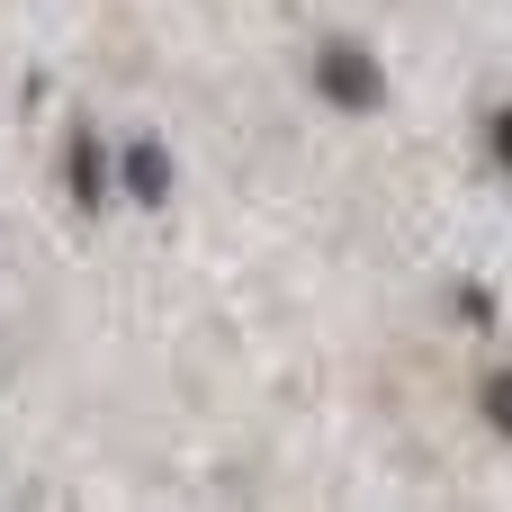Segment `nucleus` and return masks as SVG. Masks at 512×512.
<instances>
[{"mask_svg": "<svg viewBox=\"0 0 512 512\" xmlns=\"http://www.w3.org/2000/svg\"><path fill=\"white\" fill-rule=\"evenodd\" d=\"M315 81H324L342 108H378V99H387V81H378V63H369L360 45H324V54H315Z\"/></svg>", "mask_w": 512, "mask_h": 512, "instance_id": "f257e3e1", "label": "nucleus"}, {"mask_svg": "<svg viewBox=\"0 0 512 512\" xmlns=\"http://www.w3.org/2000/svg\"><path fill=\"white\" fill-rule=\"evenodd\" d=\"M486 414H495V432H512V378H486Z\"/></svg>", "mask_w": 512, "mask_h": 512, "instance_id": "20e7f679", "label": "nucleus"}, {"mask_svg": "<svg viewBox=\"0 0 512 512\" xmlns=\"http://www.w3.org/2000/svg\"><path fill=\"white\" fill-rule=\"evenodd\" d=\"M486 144H495V162L512 171V108H495V126H486Z\"/></svg>", "mask_w": 512, "mask_h": 512, "instance_id": "39448f33", "label": "nucleus"}, {"mask_svg": "<svg viewBox=\"0 0 512 512\" xmlns=\"http://www.w3.org/2000/svg\"><path fill=\"white\" fill-rule=\"evenodd\" d=\"M99 180H108V171H99V153H90V135H72V189H81V198H99Z\"/></svg>", "mask_w": 512, "mask_h": 512, "instance_id": "7ed1b4c3", "label": "nucleus"}, {"mask_svg": "<svg viewBox=\"0 0 512 512\" xmlns=\"http://www.w3.org/2000/svg\"><path fill=\"white\" fill-rule=\"evenodd\" d=\"M126 189H135V198H162V189H171V171H162V153H153V144H135V153H126Z\"/></svg>", "mask_w": 512, "mask_h": 512, "instance_id": "f03ea898", "label": "nucleus"}]
</instances>
